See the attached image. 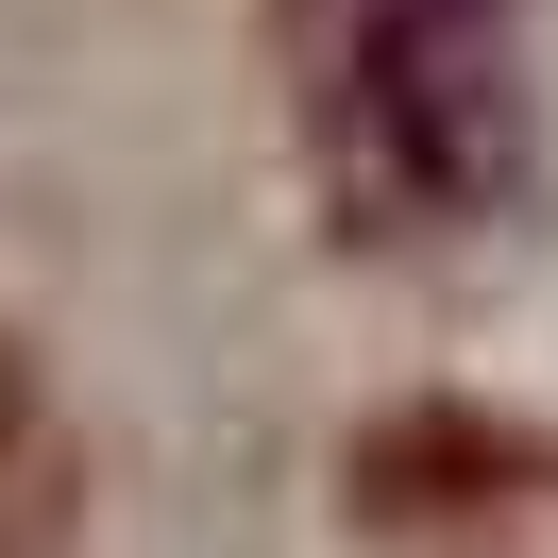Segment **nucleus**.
<instances>
[{"instance_id": "obj_1", "label": "nucleus", "mask_w": 558, "mask_h": 558, "mask_svg": "<svg viewBox=\"0 0 558 558\" xmlns=\"http://www.w3.org/2000/svg\"><path fill=\"white\" fill-rule=\"evenodd\" d=\"M355 136L407 204H490L524 170V0H355Z\"/></svg>"}]
</instances>
